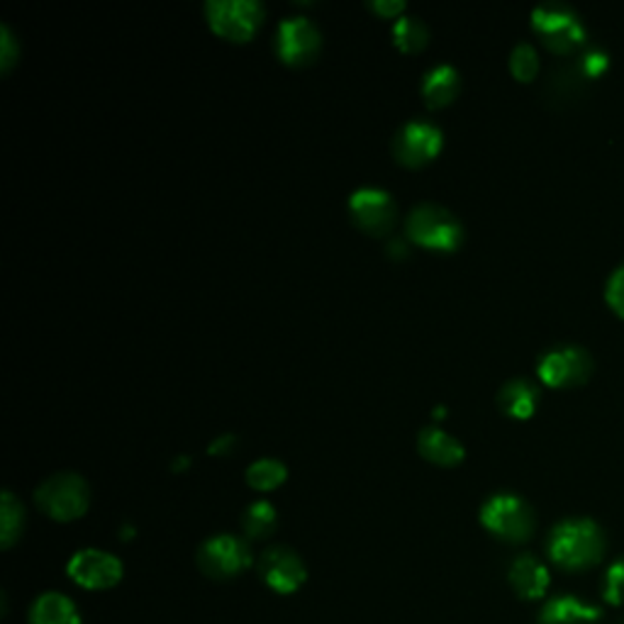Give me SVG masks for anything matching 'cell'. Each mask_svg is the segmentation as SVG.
Listing matches in <instances>:
<instances>
[{
    "label": "cell",
    "mask_w": 624,
    "mask_h": 624,
    "mask_svg": "<svg viewBox=\"0 0 624 624\" xmlns=\"http://www.w3.org/2000/svg\"><path fill=\"white\" fill-rule=\"evenodd\" d=\"M259 574L266 580V586L280 592V596H290L300 586L305 584L308 571L303 559L288 547H272L264 551L262 561H259Z\"/></svg>",
    "instance_id": "7c38bea8"
},
{
    "label": "cell",
    "mask_w": 624,
    "mask_h": 624,
    "mask_svg": "<svg viewBox=\"0 0 624 624\" xmlns=\"http://www.w3.org/2000/svg\"><path fill=\"white\" fill-rule=\"evenodd\" d=\"M418 449L424 459L436 464V466H444V468H452L456 464H461L464 456H466L464 444L456 440V436L446 434L444 430H436V428H424L420 432Z\"/></svg>",
    "instance_id": "5bb4252c"
},
{
    "label": "cell",
    "mask_w": 624,
    "mask_h": 624,
    "mask_svg": "<svg viewBox=\"0 0 624 624\" xmlns=\"http://www.w3.org/2000/svg\"><path fill=\"white\" fill-rule=\"evenodd\" d=\"M69 576L88 590L112 588L122 578V564L108 551L86 549L69 561Z\"/></svg>",
    "instance_id": "4fadbf2b"
},
{
    "label": "cell",
    "mask_w": 624,
    "mask_h": 624,
    "mask_svg": "<svg viewBox=\"0 0 624 624\" xmlns=\"http://www.w3.org/2000/svg\"><path fill=\"white\" fill-rule=\"evenodd\" d=\"M393 41L405 55H418L430 45V27L420 17L403 15L393 25Z\"/></svg>",
    "instance_id": "ffe728a7"
},
{
    "label": "cell",
    "mask_w": 624,
    "mask_h": 624,
    "mask_svg": "<svg viewBox=\"0 0 624 624\" xmlns=\"http://www.w3.org/2000/svg\"><path fill=\"white\" fill-rule=\"evenodd\" d=\"M497 405L509 418L527 420L532 418L539 405V391L532 381L527 379H513L497 393Z\"/></svg>",
    "instance_id": "e0dca14e"
},
{
    "label": "cell",
    "mask_w": 624,
    "mask_h": 624,
    "mask_svg": "<svg viewBox=\"0 0 624 624\" xmlns=\"http://www.w3.org/2000/svg\"><path fill=\"white\" fill-rule=\"evenodd\" d=\"M237 444V440L232 434H225V436H220V440H215L213 444H211V454H227L232 449V446Z\"/></svg>",
    "instance_id": "f546056e"
},
{
    "label": "cell",
    "mask_w": 624,
    "mask_h": 624,
    "mask_svg": "<svg viewBox=\"0 0 624 624\" xmlns=\"http://www.w3.org/2000/svg\"><path fill=\"white\" fill-rule=\"evenodd\" d=\"M459 91H461L459 71L449 64L432 69L422 83V98L424 103H428V108L432 110L449 106V103H454L456 96H459Z\"/></svg>",
    "instance_id": "2e32d148"
},
{
    "label": "cell",
    "mask_w": 624,
    "mask_h": 624,
    "mask_svg": "<svg viewBox=\"0 0 624 624\" xmlns=\"http://www.w3.org/2000/svg\"><path fill=\"white\" fill-rule=\"evenodd\" d=\"M23 523H25V513L23 505H20L17 497L5 491L3 493V547L10 549L15 544V539L23 532Z\"/></svg>",
    "instance_id": "603a6c76"
},
{
    "label": "cell",
    "mask_w": 624,
    "mask_h": 624,
    "mask_svg": "<svg viewBox=\"0 0 624 624\" xmlns=\"http://www.w3.org/2000/svg\"><path fill=\"white\" fill-rule=\"evenodd\" d=\"M592 369H596V363H592L588 349L576 345L556 347L539 359V379L551 388L580 386L590 379Z\"/></svg>",
    "instance_id": "52a82bcc"
},
{
    "label": "cell",
    "mask_w": 624,
    "mask_h": 624,
    "mask_svg": "<svg viewBox=\"0 0 624 624\" xmlns=\"http://www.w3.org/2000/svg\"><path fill=\"white\" fill-rule=\"evenodd\" d=\"M405 230L418 247L432 249V252H456L464 242V227L456 220L452 211L436 205L422 203L415 207L405 223Z\"/></svg>",
    "instance_id": "7a4b0ae2"
},
{
    "label": "cell",
    "mask_w": 624,
    "mask_h": 624,
    "mask_svg": "<svg viewBox=\"0 0 624 624\" xmlns=\"http://www.w3.org/2000/svg\"><path fill=\"white\" fill-rule=\"evenodd\" d=\"M288 478V468L278 459H259L247 468V483L254 491H276V488Z\"/></svg>",
    "instance_id": "44dd1931"
},
{
    "label": "cell",
    "mask_w": 624,
    "mask_h": 624,
    "mask_svg": "<svg viewBox=\"0 0 624 624\" xmlns=\"http://www.w3.org/2000/svg\"><path fill=\"white\" fill-rule=\"evenodd\" d=\"M17 57H20V47L15 41V35L10 33L8 25H0V71L8 74V71L15 67Z\"/></svg>",
    "instance_id": "484cf974"
},
{
    "label": "cell",
    "mask_w": 624,
    "mask_h": 624,
    "mask_svg": "<svg viewBox=\"0 0 624 624\" xmlns=\"http://www.w3.org/2000/svg\"><path fill=\"white\" fill-rule=\"evenodd\" d=\"M605 298H608L610 308L624 317V264L612 272L608 288H605Z\"/></svg>",
    "instance_id": "4316f807"
},
{
    "label": "cell",
    "mask_w": 624,
    "mask_h": 624,
    "mask_svg": "<svg viewBox=\"0 0 624 624\" xmlns=\"http://www.w3.org/2000/svg\"><path fill=\"white\" fill-rule=\"evenodd\" d=\"M481 523L505 542H525L535 532V513L519 495L501 493L481 507Z\"/></svg>",
    "instance_id": "5b68a950"
},
{
    "label": "cell",
    "mask_w": 624,
    "mask_h": 624,
    "mask_svg": "<svg viewBox=\"0 0 624 624\" xmlns=\"http://www.w3.org/2000/svg\"><path fill=\"white\" fill-rule=\"evenodd\" d=\"M349 213L353 225L373 237H383L393 230L398 207L391 193L381 189H359L349 197Z\"/></svg>",
    "instance_id": "8fae6325"
},
{
    "label": "cell",
    "mask_w": 624,
    "mask_h": 624,
    "mask_svg": "<svg viewBox=\"0 0 624 624\" xmlns=\"http://www.w3.org/2000/svg\"><path fill=\"white\" fill-rule=\"evenodd\" d=\"M509 71H513V76L517 81H532L539 71V57L532 45H517L513 49V55H509Z\"/></svg>",
    "instance_id": "cb8c5ba5"
},
{
    "label": "cell",
    "mask_w": 624,
    "mask_h": 624,
    "mask_svg": "<svg viewBox=\"0 0 624 624\" xmlns=\"http://www.w3.org/2000/svg\"><path fill=\"white\" fill-rule=\"evenodd\" d=\"M252 564L247 542L232 535H217L197 549V566L205 576L225 580L242 574Z\"/></svg>",
    "instance_id": "ba28073f"
},
{
    "label": "cell",
    "mask_w": 624,
    "mask_h": 624,
    "mask_svg": "<svg viewBox=\"0 0 624 624\" xmlns=\"http://www.w3.org/2000/svg\"><path fill=\"white\" fill-rule=\"evenodd\" d=\"M584 74L586 76H590V79H596V76H600L602 71H605V67H608V55L605 51H600V49H590L588 55L584 57Z\"/></svg>",
    "instance_id": "83f0119b"
},
{
    "label": "cell",
    "mask_w": 624,
    "mask_h": 624,
    "mask_svg": "<svg viewBox=\"0 0 624 624\" xmlns=\"http://www.w3.org/2000/svg\"><path fill=\"white\" fill-rule=\"evenodd\" d=\"M266 10L259 0H207L205 17L217 37L249 41L264 23Z\"/></svg>",
    "instance_id": "277c9868"
},
{
    "label": "cell",
    "mask_w": 624,
    "mask_h": 624,
    "mask_svg": "<svg viewBox=\"0 0 624 624\" xmlns=\"http://www.w3.org/2000/svg\"><path fill=\"white\" fill-rule=\"evenodd\" d=\"M276 523H278L276 509L272 503H266V501L252 503L242 515L244 532H247V537H252V539H266L276 529Z\"/></svg>",
    "instance_id": "7402d4cb"
},
{
    "label": "cell",
    "mask_w": 624,
    "mask_h": 624,
    "mask_svg": "<svg viewBox=\"0 0 624 624\" xmlns=\"http://www.w3.org/2000/svg\"><path fill=\"white\" fill-rule=\"evenodd\" d=\"M442 144H444V137L436 124L415 120V122L403 124L398 134H395L393 156L403 166L418 169V166L432 161L434 156L442 152Z\"/></svg>",
    "instance_id": "30bf717a"
},
{
    "label": "cell",
    "mask_w": 624,
    "mask_h": 624,
    "mask_svg": "<svg viewBox=\"0 0 624 624\" xmlns=\"http://www.w3.org/2000/svg\"><path fill=\"white\" fill-rule=\"evenodd\" d=\"M369 8H371L376 15L391 17V20H393L395 15L403 13L405 3H403V0H373V3H369Z\"/></svg>",
    "instance_id": "f1b7e54d"
},
{
    "label": "cell",
    "mask_w": 624,
    "mask_h": 624,
    "mask_svg": "<svg viewBox=\"0 0 624 624\" xmlns=\"http://www.w3.org/2000/svg\"><path fill=\"white\" fill-rule=\"evenodd\" d=\"M605 554V535L588 517L564 519L549 537V556L561 568L580 571L588 568Z\"/></svg>",
    "instance_id": "6da1fadb"
},
{
    "label": "cell",
    "mask_w": 624,
    "mask_h": 624,
    "mask_svg": "<svg viewBox=\"0 0 624 624\" xmlns=\"http://www.w3.org/2000/svg\"><path fill=\"white\" fill-rule=\"evenodd\" d=\"M29 624H81L74 602L59 592L41 596L29 610Z\"/></svg>",
    "instance_id": "ac0fdd59"
},
{
    "label": "cell",
    "mask_w": 624,
    "mask_h": 624,
    "mask_svg": "<svg viewBox=\"0 0 624 624\" xmlns=\"http://www.w3.org/2000/svg\"><path fill=\"white\" fill-rule=\"evenodd\" d=\"M605 600L610 605H622L624 602V559L615 561L605 576Z\"/></svg>",
    "instance_id": "d4e9b609"
},
{
    "label": "cell",
    "mask_w": 624,
    "mask_h": 624,
    "mask_svg": "<svg viewBox=\"0 0 624 624\" xmlns=\"http://www.w3.org/2000/svg\"><path fill=\"white\" fill-rule=\"evenodd\" d=\"M35 501L45 515L57 523H71L86 515L91 491L86 481L76 473H57L37 488Z\"/></svg>",
    "instance_id": "3957f363"
},
{
    "label": "cell",
    "mask_w": 624,
    "mask_h": 624,
    "mask_svg": "<svg viewBox=\"0 0 624 624\" xmlns=\"http://www.w3.org/2000/svg\"><path fill=\"white\" fill-rule=\"evenodd\" d=\"M509 584H513L519 598L537 600L542 598L549 588V571L544 568L542 561L525 554L515 559V564L509 566Z\"/></svg>",
    "instance_id": "9a60e30c"
},
{
    "label": "cell",
    "mask_w": 624,
    "mask_h": 624,
    "mask_svg": "<svg viewBox=\"0 0 624 624\" xmlns=\"http://www.w3.org/2000/svg\"><path fill=\"white\" fill-rule=\"evenodd\" d=\"M600 617L598 608H588L576 598H556L542 610L539 624H590Z\"/></svg>",
    "instance_id": "d6986e66"
},
{
    "label": "cell",
    "mask_w": 624,
    "mask_h": 624,
    "mask_svg": "<svg viewBox=\"0 0 624 624\" xmlns=\"http://www.w3.org/2000/svg\"><path fill=\"white\" fill-rule=\"evenodd\" d=\"M532 25L549 49L559 51V55L576 49L586 39L584 23H580L574 10L561 3H544L535 8Z\"/></svg>",
    "instance_id": "8992f818"
},
{
    "label": "cell",
    "mask_w": 624,
    "mask_h": 624,
    "mask_svg": "<svg viewBox=\"0 0 624 624\" xmlns=\"http://www.w3.org/2000/svg\"><path fill=\"white\" fill-rule=\"evenodd\" d=\"M320 49H322V35L308 17L280 20L276 33V51L284 64L308 67L317 59Z\"/></svg>",
    "instance_id": "9c48e42d"
}]
</instances>
